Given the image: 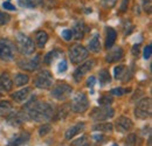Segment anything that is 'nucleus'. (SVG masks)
<instances>
[{"label": "nucleus", "mask_w": 152, "mask_h": 146, "mask_svg": "<svg viewBox=\"0 0 152 146\" xmlns=\"http://www.w3.org/2000/svg\"><path fill=\"white\" fill-rule=\"evenodd\" d=\"M25 113L28 119L34 122H48L53 118L55 110L54 107L47 102H32L29 101L26 104Z\"/></svg>", "instance_id": "f257e3e1"}, {"label": "nucleus", "mask_w": 152, "mask_h": 146, "mask_svg": "<svg viewBox=\"0 0 152 146\" xmlns=\"http://www.w3.org/2000/svg\"><path fill=\"white\" fill-rule=\"evenodd\" d=\"M17 48L22 55H32L35 52V45L33 40L23 33H18L15 36Z\"/></svg>", "instance_id": "f03ea898"}, {"label": "nucleus", "mask_w": 152, "mask_h": 146, "mask_svg": "<svg viewBox=\"0 0 152 146\" xmlns=\"http://www.w3.org/2000/svg\"><path fill=\"white\" fill-rule=\"evenodd\" d=\"M73 93V88L64 83V82H58L57 84H55L50 91V96L53 98H55L56 101L60 102H63V101H67Z\"/></svg>", "instance_id": "7ed1b4c3"}, {"label": "nucleus", "mask_w": 152, "mask_h": 146, "mask_svg": "<svg viewBox=\"0 0 152 146\" xmlns=\"http://www.w3.org/2000/svg\"><path fill=\"white\" fill-rule=\"evenodd\" d=\"M15 57V46L12 41L7 39H0V58L2 61L10 62Z\"/></svg>", "instance_id": "20e7f679"}, {"label": "nucleus", "mask_w": 152, "mask_h": 146, "mask_svg": "<svg viewBox=\"0 0 152 146\" xmlns=\"http://www.w3.org/2000/svg\"><path fill=\"white\" fill-rule=\"evenodd\" d=\"M151 98L145 97L140 101H138L136 108H134V116L138 119H146L151 116Z\"/></svg>", "instance_id": "39448f33"}, {"label": "nucleus", "mask_w": 152, "mask_h": 146, "mask_svg": "<svg viewBox=\"0 0 152 146\" xmlns=\"http://www.w3.org/2000/svg\"><path fill=\"white\" fill-rule=\"evenodd\" d=\"M115 115V110L110 105H105V107H98L94 108L93 111L90 112V118L95 122H103L107 119L113 118Z\"/></svg>", "instance_id": "423d86ee"}, {"label": "nucleus", "mask_w": 152, "mask_h": 146, "mask_svg": "<svg viewBox=\"0 0 152 146\" xmlns=\"http://www.w3.org/2000/svg\"><path fill=\"white\" fill-rule=\"evenodd\" d=\"M89 108V101L88 96L84 92H78L72 101L70 109L76 113H83Z\"/></svg>", "instance_id": "0eeeda50"}, {"label": "nucleus", "mask_w": 152, "mask_h": 146, "mask_svg": "<svg viewBox=\"0 0 152 146\" xmlns=\"http://www.w3.org/2000/svg\"><path fill=\"white\" fill-rule=\"evenodd\" d=\"M88 55H89L88 49H86L82 45H75L69 50V58L74 64H78L84 60H87Z\"/></svg>", "instance_id": "6e6552de"}, {"label": "nucleus", "mask_w": 152, "mask_h": 146, "mask_svg": "<svg viewBox=\"0 0 152 146\" xmlns=\"http://www.w3.org/2000/svg\"><path fill=\"white\" fill-rule=\"evenodd\" d=\"M34 85L39 89H50L53 87V76L49 70H42L37 75Z\"/></svg>", "instance_id": "1a4fd4ad"}, {"label": "nucleus", "mask_w": 152, "mask_h": 146, "mask_svg": "<svg viewBox=\"0 0 152 146\" xmlns=\"http://www.w3.org/2000/svg\"><path fill=\"white\" fill-rule=\"evenodd\" d=\"M133 70L128 68L125 64H121V66H117L114 70V75L116 80H121L123 82H128L131 80L132 77Z\"/></svg>", "instance_id": "9d476101"}, {"label": "nucleus", "mask_w": 152, "mask_h": 146, "mask_svg": "<svg viewBox=\"0 0 152 146\" xmlns=\"http://www.w3.org/2000/svg\"><path fill=\"white\" fill-rule=\"evenodd\" d=\"M94 66H95V61L94 60H88L87 62L82 63L75 72H74V80H75L76 82H81V80L83 78V76L89 73L94 68Z\"/></svg>", "instance_id": "9b49d317"}, {"label": "nucleus", "mask_w": 152, "mask_h": 146, "mask_svg": "<svg viewBox=\"0 0 152 146\" xmlns=\"http://www.w3.org/2000/svg\"><path fill=\"white\" fill-rule=\"evenodd\" d=\"M40 63H41V55H37L34 58H31V60H20L18 62L20 68L27 72L37 70L40 67Z\"/></svg>", "instance_id": "f8f14e48"}, {"label": "nucleus", "mask_w": 152, "mask_h": 146, "mask_svg": "<svg viewBox=\"0 0 152 146\" xmlns=\"http://www.w3.org/2000/svg\"><path fill=\"white\" fill-rule=\"evenodd\" d=\"M27 116L25 113V111H12L8 116H7V123L12 126H20L21 124H23L27 120Z\"/></svg>", "instance_id": "ddd939ff"}, {"label": "nucleus", "mask_w": 152, "mask_h": 146, "mask_svg": "<svg viewBox=\"0 0 152 146\" xmlns=\"http://www.w3.org/2000/svg\"><path fill=\"white\" fill-rule=\"evenodd\" d=\"M132 126H133L132 120L130 118L125 117V116H121L116 120V123H115V128H116V130L118 132H121V133H125V132L130 131L132 128Z\"/></svg>", "instance_id": "4468645a"}, {"label": "nucleus", "mask_w": 152, "mask_h": 146, "mask_svg": "<svg viewBox=\"0 0 152 146\" xmlns=\"http://www.w3.org/2000/svg\"><path fill=\"white\" fill-rule=\"evenodd\" d=\"M123 56H124V50L122 47L110 48V52L105 56V61L109 63H115V62H118L119 60H122Z\"/></svg>", "instance_id": "2eb2a0df"}, {"label": "nucleus", "mask_w": 152, "mask_h": 146, "mask_svg": "<svg viewBox=\"0 0 152 146\" xmlns=\"http://www.w3.org/2000/svg\"><path fill=\"white\" fill-rule=\"evenodd\" d=\"M31 139V134L28 132H21L19 134H17L15 137L11 138L8 142V146H23L28 143V140Z\"/></svg>", "instance_id": "dca6fc26"}, {"label": "nucleus", "mask_w": 152, "mask_h": 146, "mask_svg": "<svg viewBox=\"0 0 152 146\" xmlns=\"http://www.w3.org/2000/svg\"><path fill=\"white\" fill-rule=\"evenodd\" d=\"M88 31L89 29H88L87 25L83 21H77L74 25V27H73L72 33H73V36L75 37L76 40H81V39H83V36L86 35V33Z\"/></svg>", "instance_id": "f3484780"}, {"label": "nucleus", "mask_w": 152, "mask_h": 146, "mask_svg": "<svg viewBox=\"0 0 152 146\" xmlns=\"http://www.w3.org/2000/svg\"><path fill=\"white\" fill-rule=\"evenodd\" d=\"M84 128H86V124L84 123H77L76 125L69 128L66 131V139H68V140L73 139L76 134H80L84 130Z\"/></svg>", "instance_id": "a211bd4d"}, {"label": "nucleus", "mask_w": 152, "mask_h": 146, "mask_svg": "<svg viewBox=\"0 0 152 146\" xmlns=\"http://www.w3.org/2000/svg\"><path fill=\"white\" fill-rule=\"evenodd\" d=\"M13 88V82L7 73L0 75V89L2 91H11Z\"/></svg>", "instance_id": "6ab92c4d"}, {"label": "nucleus", "mask_w": 152, "mask_h": 146, "mask_svg": "<svg viewBox=\"0 0 152 146\" xmlns=\"http://www.w3.org/2000/svg\"><path fill=\"white\" fill-rule=\"evenodd\" d=\"M31 96V88H23L19 91H15L12 93V98L18 102V103H22L25 101H27V98Z\"/></svg>", "instance_id": "aec40b11"}, {"label": "nucleus", "mask_w": 152, "mask_h": 146, "mask_svg": "<svg viewBox=\"0 0 152 146\" xmlns=\"http://www.w3.org/2000/svg\"><path fill=\"white\" fill-rule=\"evenodd\" d=\"M117 33L113 27H107V37H105V48L110 49L113 48L114 43L116 42Z\"/></svg>", "instance_id": "412c9836"}, {"label": "nucleus", "mask_w": 152, "mask_h": 146, "mask_svg": "<svg viewBox=\"0 0 152 146\" xmlns=\"http://www.w3.org/2000/svg\"><path fill=\"white\" fill-rule=\"evenodd\" d=\"M88 46H89L90 52H93V53H99L101 49H102L101 41H99V35L98 34H94V36L89 40Z\"/></svg>", "instance_id": "4be33fe9"}, {"label": "nucleus", "mask_w": 152, "mask_h": 146, "mask_svg": "<svg viewBox=\"0 0 152 146\" xmlns=\"http://www.w3.org/2000/svg\"><path fill=\"white\" fill-rule=\"evenodd\" d=\"M62 50H60V49H54V50H52V52H49L48 54L45 56V58H43V62L46 63V64H52L56 58H58L60 56H62Z\"/></svg>", "instance_id": "5701e85b"}, {"label": "nucleus", "mask_w": 152, "mask_h": 146, "mask_svg": "<svg viewBox=\"0 0 152 146\" xmlns=\"http://www.w3.org/2000/svg\"><path fill=\"white\" fill-rule=\"evenodd\" d=\"M48 39H49L48 34L46 32H43V31H39L35 34V42H37L39 48H43V46L47 43Z\"/></svg>", "instance_id": "b1692460"}, {"label": "nucleus", "mask_w": 152, "mask_h": 146, "mask_svg": "<svg viewBox=\"0 0 152 146\" xmlns=\"http://www.w3.org/2000/svg\"><path fill=\"white\" fill-rule=\"evenodd\" d=\"M13 111V105L8 101L0 102V116H8Z\"/></svg>", "instance_id": "393cba45"}, {"label": "nucleus", "mask_w": 152, "mask_h": 146, "mask_svg": "<svg viewBox=\"0 0 152 146\" xmlns=\"http://www.w3.org/2000/svg\"><path fill=\"white\" fill-rule=\"evenodd\" d=\"M94 131H98V132H111L114 130V125L111 123H108V122H104V123H98L95 124L93 126Z\"/></svg>", "instance_id": "a878e982"}, {"label": "nucleus", "mask_w": 152, "mask_h": 146, "mask_svg": "<svg viewBox=\"0 0 152 146\" xmlns=\"http://www.w3.org/2000/svg\"><path fill=\"white\" fill-rule=\"evenodd\" d=\"M98 78H99V83L101 85H105L108 83H110L111 81V76L108 69H102L99 73H98Z\"/></svg>", "instance_id": "bb28decb"}, {"label": "nucleus", "mask_w": 152, "mask_h": 146, "mask_svg": "<svg viewBox=\"0 0 152 146\" xmlns=\"http://www.w3.org/2000/svg\"><path fill=\"white\" fill-rule=\"evenodd\" d=\"M28 81H29V77L26 74H17L14 77V83L17 87H23L25 84L28 83Z\"/></svg>", "instance_id": "cd10ccee"}, {"label": "nucleus", "mask_w": 152, "mask_h": 146, "mask_svg": "<svg viewBox=\"0 0 152 146\" xmlns=\"http://www.w3.org/2000/svg\"><path fill=\"white\" fill-rule=\"evenodd\" d=\"M114 102V98H113V95L111 93H107V95H103L102 97L98 98V103L101 107H105V105H111V103Z\"/></svg>", "instance_id": "c85d7f7f"}, {"label": "nucleus", "mask_w": 152, "mask_h": 146, "mask_svg": "<svg viewBox=\"0 0 152 146\" xmlns=\"http://www.w3.org/2000/svg\"><path fill=\"white\" fill-rule=\"evenodd\" d=\"M18 2L22 7H35L38 6L40 0H18Z\"/></svg>", "instance_id": "c756f323"}, {"label": "nucleus", "mask_w": 152, "mask_h": 146, "mask_svg": "<svg viewBox=\"0 0 152 146\" xmlns=\"http://www.w3.org/2000/svg\"><path fill=\"white\" fill-rule=\"evenodd\" d=\"M73 146H91V145H90L89 142H88V137H87V136H83V137H81L80 139L75 140V142L73 143Z\"/></svg>", "instance_id": "7c9ffc66"}, {"label": "nucleus", "mask_w": 152, "mask_h": 146, "mask_svg": "<svg viewBox=\"0 0 152 146\" xmlns=\"http://www.w3.org/2000/svg\"><path fill=\"white\" fill-rule=\"evenodd\" d=\"M131 90L128 88V89H123V88H115L113 89L110 93L113 95V96H123L124 93H128V92H130Z\"/></svg>", "instance_id": "2f4dec72"}, {"label": "nucleus", "mask_w": 152, "mask_h": 146, "mask_svg": "<svg viewBox=\"0 0 152 146\" xmlns=\"http://www.w3.org/2000/svg\"><path fill=\"white\" fill-rule=\"evenodd\" d=\"M50 131H52V126H50L49 124H43V126H41V128H39V134H40L41 137H45V136L48 134Z\"/></svg>", "instance_id": "473e14b6"}, {"label": "nucleus", "mask_w": 152, "mask_h": 146, "mask_svg": "<svg viewBox=\"0 0 152 146\" xmlns=\"http://www.w3.org/2000/svg\"><path fill=\"white\" fill-rule=\"evenodd\" d=\"M10 20H11V15H10V14L4 13V12H1V11H0V26L8 23V22H10Z\"/></svg>", "instance_id": "72a5a7b5"}, {"label": "nucleus", "mask_w": 152, "mask_h": 146, "mask_svg": "<svg viewBox=\"0 0 152 146\" xmlns=\"http://www.w3.org/2000/svg\"><path fill=\"white\" fill-rule=\"evenodd\" d=\"M136 140H137L136 134H130V136L128 137L126 142H125V146H136V143H137Z\"/></svg>", "instance_id": "f704fd0d"}, {"label": "nucleus", "mask_w": 152, "mask_h": 146, "mask_svg": "<svg viewBox=\"0 0 152 146\" xmlns=\"http://www.w3.org/2000/svg\"><path fill=\"white\" fill-rule=\"evenodd\" d=\"M133 25L130 21H125V26H124V35H129L133 31Z\"/></svg>", "instance_id": "c9c22d12"}, {"label": "nucleus", "mask_w": 152, "mask_h": 146, "mask_svg": "<svg viewBox=\"0 0 152 146\" xmlns=\"http://www.w3.org/2000/svg\"><path fill=\"white\" fill-rule=\"evenodd\" d=\"M68 66H67V61L66 60H62L60 63H58V67H57V72L58 73H64L67 70Z\"/></svg>", "instance_id": "e433bc0d"}, {"label": "nucleus", "mask_w": 152, "mask_h": 146, "mask_svg": "<svg viewBox=\"0 0 152 146\" xmlns=\"http://www.w3.org/2000/svg\"><path fill=\"white\" fill-rule=\"evenodd\" d=\"M61 35H62V37H63L66 41H70V40L73 39V33H72L70 29H64Z\"/></svg>", "instance_id": "4c0bfd02"}, {"label": "nucleus", "mask_w": 152, "mask_h": 146, "mask_svg": "<svg viewBox=\"0 0 152 146\" xmlns=\"http://www.w3.org/2000/svg\"><path fill=\"white\" fill-rule=\"evenodd\" d=\"M151 54H152L151 46H146V47L144 48V58H145V60H149V58L151 57Z\"/></svg>", "instance_id": "58836bf2"}, {"label": "nucleus", "mask_w": 152, "mask_h": 146, "mask_svg": "<svg viewBox=\"0 0 152 146\" xmlns=\"http://www.w3.org/2000/svg\"><path fill=\"white\" fill-rule=\"evenodd\" d=\"M143 7H144V11L148 13L151 12V0H143Z\"/></svg>", "instance_id": "ea45409f"}, {"label": "nucleus", "mask_w": 152, "mask_h": 146, "mask_svg": "<svg viewBox=\"0 0 152 146\" xmlns=\"http://www.w3.org/2000/svg\"><path fill=\"white\" fill-rule=\"evenodd\" d=\"M116 2H117V0H102V4L105 6V7H114L115 5H116Z\"/></svg>", "instance_id": "a19ab883"}, {"label": "nucleus", "mask_w": 152, "mask_h": 146, "mask_svg": "<svg viewBox=\"0 0 152 146\" xmlns=\"http://www.w3.org/2000/svg\"><path fill=\"white\" fill-rule=\"evenodd\" d=\"M93 139H95L96 143H98V144H102V143H104L105 142V137L104 136H102V134H95L94 137H93Z\"/></svg>", "instance_id": "79ce46f5"}, {"label": "nucleus", "mask_w": 152, "mask_h": 146, "mask_svg": "<svg viewBox=\"0 0 152 146\" xmlns=\"http://www.w3.org/2000/svg\"><path fill=\"white\" fill-rule=\"evenodd\" d=\"M95 83H96V78L94 77V76H90L88 80H87V87L88 88H94V85H95Z\"/></svg>", "instance_id": "37998d69"}, {"label": "nucleus", "mask_w": 152, "mask_h": 146, "mask_svg": "<svg viewBox=\"0 0 152 146\" xmlns=\"http://www.w3.org/2000/svg\"><path fill=\"white\" fill-rule=\"evenodd\" d=\"M2 7L5 8V9H10V11H15V6H13L11 2H4L2 4Z\"/></svg>", "instance_id": "c03bdc74"}, {"label": "nucleus", "mask_w": 152, "mask_h": 146, "mask_svg": "<svg viewBox=\"0 0 152 146\" xmlns=\"http://www.w3.org/2000/svg\"><path fill=\"white\" fill-rule=\"evenodd\" d=\"M139 49H140V45H134L132 48V55L133 56H138L139 55Z\"/></svg>", "instance_id": "a18cd8bd"}, {"label": "nucleus", "mask_w": 152, "mask_h": 146, "mask_svg": "<svg viewBox=\"0 0 152 146\" xmlns=\"http://www.w3.org/2000/svg\"><path fill=\"white\" fill-rule=\"evenodd\" d=\"M129 4V0H123V4H122V6H121V11L122 12H125L126 11V5Z\"/></svg>", "instance_id": "49530a36"}, {"label": "nucleus", "mask_w": 152, "mask_h": 146, "mask_svg": "<svg viewBox=\"0 0 152 146\" xmlns=\"http://www.w3.org/2000/svg\"><path fill=\"white\" fill-rule=\"evenodd\" d=\"M113 146H117V145H116V144H114V145H113Z\"/></svg>", "instance_id": "de8ad7c7"}, {"label": "nucleus", "mask_w": 152, "mask_h": 146, "mask_svg": "<svg viewBox=\"0 0 152 146\" xmlns=\"http://www.w3.org/2000/svg\"><path fill=\"white\" fill-rule=\"evenodd\" d=\"M0 96H1V93H0Z\"/></svg>", "instance_id": "09e8293b"}]
</instances>
